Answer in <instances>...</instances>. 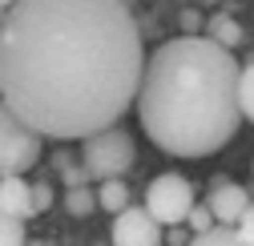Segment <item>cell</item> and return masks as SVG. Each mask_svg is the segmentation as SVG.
I'll return each mask as SVG.
<instances>
[{
  "label": "cell",
  "instance_id": "cell-1",
  "mask_svg": "<svg viewBox=\"0 0 254 246\" xmlns=\"http://www.w3.org/2000/svg\"><path fill=\"white\" fill-rule=\"evenodd\" d=\"M145 73L125 0H16L0 20V101L41 137H93L129 113Z\"/></svg>",
  "mask_w": 254,
  "mask_h": 246
},
{
  "label": "cell",
  "instance_id": "cell-2",
  "mask_svg": "<svg viewBox=\"0 0 254 246\" xmlns=\"http://www.w3.org/2000/svg\"><path fill=\"white\" fill-rule=\"evenodd\" d=\"M145 137L170 158H210L238 125V61L202 33H182L145 57L137 85Z\"/></svg>",
  "mask_w": 254,
  "mask_h": 246
},
{
  "label": "cell",
  "instance_id": "cell-3",
  "mask_svg": "<svg viewBox=\"0 0 254 246\" xmlns=\"http://www.w3.org/2000/svg\"><path fill=\"white\" fill-rule=\"evenodd\" d=\"M129 166H133V133H125L121 125H109L81 141V170L93 182L121 178Z\"/></svg>",
  "mask_w": 254,
  "mask_h": 246
},
{
  "label": "cell",
  "instance_id": "cell-4",
  "mask_svg": "<svg viewBox=\"0 0 254 246\" xmlns=\"http://www.w3.org/2000/svg\"><path fill=\"white\" fill-rule=\"evenodd\" d=\"M41 149H45V137L33 133L24 121L0 101V178H20L24 170H33L41 162Z\"/></svg>",
  "mask_w": 254,
  "mask_h": 246
},
{
  "label": "cell",
  "instance_id": "cell-5",
  "mask_svg": "<svg viewBox=\"0 0 254 246\" xmlns=\"http://www.w3.org/2000/svg\"><path fill=\"white\" fill-rule=\"evenodd\" d=\"M194 210V186L182 178V174H157L145 190V214L157 222V226H182L186 214Z\"/></svg>",
  "mask_w": 254,
  "mask_h": 246
},
{
  "label": "cell",
  "instance_id": "cell-6",
  "mask_svg": "<svg viewBox=\"0 0 254 246\" xmlns=\"http://www.w3.org/2000/svg\"><path fill=\"white\" fill-rule=\"evenodd\" d=\"M113 246H162V226H157L145 206H125L113 218Z\"/></svg>",
  "mask_w": 254,
  "mask_h": 246
},
{
  "label": "cell",
  "instance_id": "cell-7",
  "mask_svg": "<svg viewBox=\"0 0 254 246\" xmlns=\"http://www.w3.org/2000/svg\"><path fill=\"white\" fill-rule=\"evenodd\" d=\"M206 210L214 214V226L234 230L238 218L250 210V194H246V186H238V182H218V186L210 190V198H206Z\"/></svg>",
  "mask_w": 254,
  "mask_h": 246
},
{
  "label": "cell",
  "instance_id": "cell-8",
  "mask_svg": "<svg viewBox=\"0 0 254 246\" xmlns=\"http://www.w3.org/2000/svg\"><path fill=\"white\" fill-rule=\"evenodd\" d=\"M0 210L4 214H12L16 222H24V218H33V186H28L24 178H0Z\"/></svg>",
  "mask_w": 254,
  "mask_h": 246
},
{
  "label": "cell",
  "instance_id": "cell-9",
  "mask_svg": "<svg viewBox=\"0 0 254 246\" xmlns=\"http://www.w3.org/2000/svg\"><path fill=\"white\" fill-rule=\"evenodd\" d=\"M93 194H97V210H105V214H113V218H117V214H121L125 206H133V202H129V186H125L121 178H109V182H97V190H93Z\"/></svg>",
  "mask_w": 254,
  "mask_h": 246
},
{
  "label": "cell",
  "instance_id": "cell-10",
  "mask_svg": "<svg viewBox=\"0 0 254 246\" xmlns=\"http://www.w3.org/2000/svg\"><path fill=\"white\" fill-rule=\"evenodd\" d=\"M206 37L214 41V45H222V49H226V53H234L238 45H242V24L234 20V16H226V12H218L214 20H210V28H206Z\"/></svg>",
  "mask_w": 254,
  "mask_h": 246
},
{
  "label": "cell",
  "instance_id": "cell-11",
  "mask_svg": "<svg viewBox=\"0 0 254 246\" xmlns=\"http://www.w3.org/2000/svg\"><path fill=\"white\" fill-rule=\"evenodd\" d=\"M238 113L254 121V57L246 65H238Z\"/></svg>",
  "mask_w": 254,
  "mask_h": 246
},
{
  "label": "cell",
  "instance_id": "cell-12",
  "mask_svg": "<svg viewBox=\"0 0 254 246\" xmlns=\"http://www.w3.org/2000/svg\"><path fill=\"white\" fill-rule=\"evenodd\" d=\"M65 210L73 214V218H89V214L97 210V194H93L89 186H69L65 190Z\"/></svg>",
  "mask_w": 254,
  "mask_h": 246
},
{
  "label": "cell",
  "instance_id": "cell-13",
  "mask_svg": "<svg viewBox=\"0 0 254 246\" xmlns=\"http://www.w3.org/2000/svg\"><path fill=\"white\" fill-rule=\"evenodd\" d=\"M190 246H246V242H242L234 230H226V226H214L210 234H194Z\"/></svg>",
  "mask_w": 254,
  "mask_h": 246
},
{
  "label": "cell",
  "instance_id": "cell-14",
  "mask_svg": "<svg viewBox=\"0 0 254 246\" xmlns=\"http://www.w3.org/2000/svg\"><path fill=\"white\" fill-rule=\"evenodd\" d=\"M0 246H28L24 222H16L12 214H4V210H0Z\"/></svg>",
  "mask_w": 254,
  "mask_h": 246
},
{
  "label": "cell",
  "instance_id": "cell-15",
  "mask_svg": "<svg viewBox=\"0 0 254 246\" xmlns=\"http://www.w3.org/2000/svg\"><path fill=\"white\" fill-rule=\"evenodd\" d=\"M186 226H190V234H210L214 230V214L206 210V202H194V210L186 214Z\"/></svg>",
  "mask_w": 254,
  "mask_h": 246
},
{
  "label": "cell",
  "instance_id": "cell-16",
  "mask_svg": "<svg viewBox=\"0 0 254 246\" xmlns=\"http://www.w3.org/2000/svg\"><path fill=\"white\" fill-rule=\"evenodd\" d=\"M49 206H53V186H49V182H37V186H33V210L45 214Z\"/></svg>",
  "mask_w": 254,
  "mask_h": 246
},
{
  "label": "cell",
  "instance_id": "cell-17",
  "mask_svg": "<svg viewBox=\"0 0 254 246\" xmlns=\"http://www.w3.org/2000/svg\"><path fill=\"white\" fill-rule=\"evenodd\" d=\"M234 234L246 242V246H254V202H250V210L238 218V226H234Z\"/></svg>",
  "mask_w": 254,
  "mask_h": 246
},
{
  "label": "cell",
  "instance_id": "cell-18",
  "mask_svg": "<svg viewBox=\"0 0 254 246\" xmlns=\"http://www.w3.org/2000/svg\"><path fill=\"white\" fill-rule=\"evenodd\" d=\"M190 238H194V234L182 230V226H174V230H170V242H174V246H190Z\"/></svg>",
  "mask_w": 254,
  "mask_h": 246
},
{
  "label": "cell",
  "instance_id": "cell-19",
  "mask_svg": "<svg viewBox=\"0 0 254 246\" xmlns=\"http://www.w3.org/2000/svg\"><path fill=\"white\" fill-rule=\"evenodd\" d=\"M12 4H16V0H0V8H4V12H8V8H12Z\"/></svg>",
  "mask_w": 254,
  "mask_h": 246
}]
</instances>
